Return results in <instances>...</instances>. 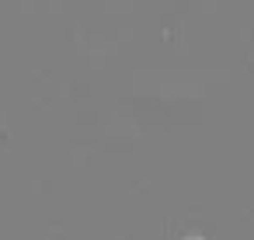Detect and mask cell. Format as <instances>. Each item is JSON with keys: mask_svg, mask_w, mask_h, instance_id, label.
I'll return each instance as SVG.
<instances>
[{"mask_svg": "<svg viewBox=\"0 0 254 240\" xmlns=\"http://www.w3.org/2000/svg\"><path fill=\"white\" fill-rule=\"evenodd\" d=\"M185 240H202V237H185Z\"/></svg>", "mask_w": 254, "mask_h": 240, "instance_id": "cell-1", "label": "cell"}]
</instances>
